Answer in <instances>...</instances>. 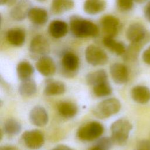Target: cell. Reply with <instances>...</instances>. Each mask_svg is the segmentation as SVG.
Here are the masks:
<instances>
[{"label": "cell", "mask_w": 150, "mask_h": 150, "mask_svg": "<svg viewBox=\"0 0 150 150\" xmlns=\"http://www.w3.org/2000/svg\"><path fill=\"white\" fill-rule=\"evenodd\" d=\"M69 23L70 31L75 37L95 38L99 35V29L97 25L77 15L71 16Z\"/></svg>", "instance_id": "obj_1"}, {"label": "cell", "mask_w": 150, "mask_h": 150, "mask_svg": "<svg viewBox=\"0 0 150 150\" xmlns=\"http://www.w3.org/2000/svg\"><path fill=\"white\" fill-rule=\"evenodd\" d=\"M132 129V124L126 118H122L115 121L110 127V137L113 144L118 145H125Z\"/></svg>", "instance_id": "obj_2"}, {"label": "cell", "mask_w": 150, "mask_h": 150, "mask_svg": "<svg viewBox=\"0 0 150 150\" xmlns=\"http://www.w3.org/2000/svg\"><path fill=\"white\" fill-rule=\"evenodd\" d=\"M120 101L115 98L105 99L98 103L94 108V115L98 118H107L118 113L121 109Z\"/></svg>", "instance_id": "obj_3"}, {"label": "cell", "mask_w": 150, "mask_h": 150, "mask_svg": "<svg viewBox=\"0 0 150 150\" xmlns=\"http://www.w3.org/2000/svg\"><path fill=\"white\" fill-rule=\"evenodd\" d=\"M104 132L103 125L97 121H91L80 127L77 132V137L83 141H93L99 138Z\"/></svg>", "instance_id": "obj_4"}, {"label": "cell", "mask_w": 150, "mask_h": 150, "mask_svg": "<svg viewBox=\"0 0 150 150\" xmlns=\"http://www.w3.org/2000/svg\"><path fill=\"white\" fill-rule=\"evenodd\" d=\"M85 58L90 64L97 66L105 65L108 61L105 52L95 45H88L85 50Z\"/></svg>", "instance_id": "obj_5"}, {"label": "cell", "mask_w": 150, "mask_h": 150, "mask_svg": "<svg viewBox=\"0 0 150 150\" xmlns=\"http://www.w3.org/2000/svg\"><path fill=\"white\" fill-rule=\"evenodd\" d=\"M80 64L78 56L74 53H65L61 59L62 72L65 76L73 77L77 72Z\"/></svg>", "instance_id": "obj_6"}, {"label": "cell", "mask_w": 150, "mask_h": 150, "mask_svg": "<svg viewBox=\"0 0 150 150\" xmlns=\"http://www.w3.org/2000/svg\"><path fill=\"white\" fill-rule=\"evenodd\" d=\"M22 139L25 145L32 149L40 148L45 142L43 134L38 129L25 131L22 135Z\"/></svg>", "instance_id": "obj_7"}, {"label": "cell", "mask_w": 150, "mask_h": 150, "mask_svg": "<svg viewBox=\"0 0 150 150\" xmlns=\"http://www.w3.org/2000/svg\"><path fill=\"white\" fill-rule=\"evenodd\" d=\"M49 51V43L44 36L38 35L32 39L29 45V52L32 56L40 57L46 55Z\"/></svg>", "instance_id": "obj_8"}, {"label": "cell", "mask_w": 150, "mask_h": 150, "mask_svg": "<svg viewBox=\"0 0 150 150\" xmlns=\"http://www.w3.org/2000/svg\"><path fill=\"white\" fill-rule=\"evenodd\" d=\"M126 37L131 43L140 42L150 40L145 28L139 23L131 24L127 29Z\"/></svg>", "instance_id": "obj_9"}, {"label": "cell", "mask_w": 150, "mask_h": 150, "mask_svg": "<svg viewBox=\"0 0 150 150\" xmlns=\"http://www.w3.org/2000/svg\"><path fill=\"white\" fill-rule=\"evenodd\" d=\"M110 72L113 81L118 84L126 83L129 78L128 67L121 63H114L110 67Z\"/></svg>", "instance_id": "obj_10"}, {"label": "cell", "mask_w": 150, "mask_h": 150, "mask_svg": "<svg viewBox=\"0 0 150 150\" xmlns=\"http://www.w3.org/2000/svg\"><path fill=\"white\" fill-rule=\"evenodd\" d=\"M32 8L30 0H18L10 11V16L16 21H22L28 17V13Z\"/></svg>", "instance_id": "obj_11"}, {"label": "cell", "mask_w": 150, "mask_h": 150, "mask_svg": "<svg viewBox=\"0 0 150 150\" xmlns=\"http://www.w3.org/2000/svg\"><path fill=\"white\" fill-rule=\"evenodd\" d=\"M30 122L34 125L42 127L45 126L49 121V116L46 109L40 105L35 106L29 114Z\"/></svg>", "instance_id": "obj_12"}, {"label": "cell", "mask_w": 150, "mask_h": 150, "mask_svg": "<svg viewBox=\"0 0 150 150\" xmlns=\"http://www.w3.org/2000/svg\"><path fill=\"white\" fill-rule=\"evenodd\" d=\"M36 68L42 75L46 77L53 76L56 70L54 60L47 55L43 56L38 59L36 63Z\"/></svg>", "instance_id": "obj_13"}, {"label": "cell", "mask_w": 150, "mask_h": 150, "mask_svg": "<svg viewBox=\"0 0 150 150\" xmlns=\"http://www.w3.org/2000/svg\"><path fill=\"white\" fill-rule=\"evenodd\" d=\"M100 23L102 29L106 36L114 37L117 35L120 21L117 17L111 15H105L101 18Z\"/></svg>", "instance_id": "obj_14"}, {"label": "cell", "mask_w": 150, "mask_h": 150, "mask_svg": "<svg viewBox=\"0 0 150 150\" xmlns=\"http://www.w3.org/2000/svg\"><path fill=\"white\" fill-rule=\"evenodd\" d=\"M68 25L62 20H53L50 22L48 26L49 34L55 39H60L65 36L68 32Z\"/></svg>", "instance_id": "obj_15"}, {"label": "cell", "mask_w": 150, "mask_h": 150, "mask_svg": "<svg viewBox=\"0 0 150 150\" xmlns=\"http://www.w3.org/2000/svg\"><path fill=\"white\" fill-rule=\"evenodd\" d=\"M131 97L135 102L145 104L150 101V89L145 86H135L131 90Z\"/></svg>", "instance_id": "obj_16"}, {"label": "cell", "mask_w": 150, "mask_h": 150, "mask_svg": "<svg viewBox=\"0 0 150 150\" xmlns=\"http://www.w3.org/2000/svg\"><path fill=\"white\" fill-rule=\"evenodd\" d=\"M29 21L37 25H43L48 21L49 15L46 10L39 7L32 8L28 15Z\"/></svg>", "instance_id": "obj_17"}, {"label": "cell", "mask_w": 150, "mask_h": 150, "mask_svg": "<svg viewBox=\"0 0 150 150\" xmlns=\"http://www.w3.org/2000/svg\"><path fill=\"white\" fill-rule=\"evenodd\" d=\"M6 38L11 45L21 46L25 43L26 35L23 29L20 28H13L7 31Z\"/></svg>", "instance_id": "obj_18"}, {"label": "cell", "mask_w": 150, "mask_h": 150, "mask_svg": "<svg viewBox=\"0 0 150 150\" xmlns=\"http://www.w3.org/2000/svg\"><path fill=\"white\" fill-rule=\"evenodd\" d=\"M107 6L105 0H86L83 5L84 11L91 15L103 12Z\"/></svg>", "instance_id": "obj_19"}, {"label": "cell", "mask_w": 150, "mask_h": 150, "mask_svg": "<svg viewBox=\"0 0 150 150\" xmlns=\"http://www.w3.org/2000/svg\"><path fill=\"white\" fill-rule=\"evenodd\" d=\"M74 6L73 0H52L50 12L53 15H61L72 9Z\"/></svg>", "instance_id": "obj_20"}, {"label": "cell", "mask_w": 150, "mask_h": 150, "mask_svg": "<svg viewBox=\"0 0 150 150\" xmlns=\"http://www.w3.org/2000/svg\"><path fill=\"white\" fill-rule=\"evenodd\" d=\"M149 40H146L140 42L131 43L122 55L124 60L126 62H134L136 60L141 49Z\"/></svg>", "instance_id": "obj_21"}, {"label": "cell", "mask_w": 150, "mask_h": 150, "mask_svg": "<svg viewBox=\"0 0 150 150\" xmlns=\"http://www.w3.org/2000/svg\"><path fill=\"white\" fill-rule=\"evenodd\" d=\"M103 43L105 47L118 56L123 55L126 50L124 44L116 40L114 37L105 36L103 39Z\"/></svg>", "instance_id": "obj_22"}, {"label": "cell", "mask_w": 150, "mask_h": 150, "mask_svg": "<svg viewBox=\"0 0 150 150\" xmlns=\"http://www.w3.org/2000/svg\"><path fill=\"white\" fill-rule=\"evenodd\" d=\"M57 110L59 114L66 118L74 117L77 113V105L70 101H62L57 105Z\"/></svg>", "instance_id": "obj_23"}, {"label": "cell", "mask_w": 150, "mask_h": 150, "mask_svg": "<svg viewBox=\"0 0 150 150\" xmlns=\"http://www.w3.org/2000/svg\"><path fill=\"white\" fill-rule=\"evenodd\" d=\"M87 83L93 87L98 84L108 81L107 74L104 70L100 69L88 73L86 77Z\"/></svg>", "instance_id": "obj_24"}, {"label": "cell", "mask_w": 150, "mask_h": 150, "mask_svg": "<svg viewBox=\"0 0 150 150\" xmlns=\"http://www.w3.org/2000/svg\"><path fill=\"white\" fill-rule=\"evenodd\" d=\"M66 91L64 83L60 81H50L48 82L44 88V93L48 96H57L63 94Z\"/></svg>", "instance_id": "obj_25"}, {"label": "cell", "mask_w": 150, "mask_h": 150, "mask_svg": "<svg viewBox=\"0 0 150 150\" xmlns=\"http://www.w3.org/2000/svg\"><path fill=\"white\" fill-rule=\"evenodd\" d=\"M33 72V67L27 61H21L16 66V73L21 81L30 79Z\"/></svg>", "instance_id": "obj_26"}, {"label": "cell", "mask_w": 150, "mask_h": 150, "mask_svg": "<svg viewBox=\"0 0 150 150\" xmlns=\"http://www.w3.org/2000/svg\"><path fill=\"white\" fill-rule=\"evenodd\" d=\"M19 93L22 96L28 97L33 95L37 91V86L34 80L30 79L21 81L19 86Z\"/></svg>", "instance_id": "obj_27"}, {"label": "cell", "mask_w": 150, "mask_h": 150, "mask_svg": "<svg viewBox=\"0 0 150 150\" xmlns=\"http://www.w3.org/2000/svg\"><path fill=\"white\" fill-rule=\"evenodd\" d=\"M3 129L4 133L13 136L17 135L21 132L22 126L18 121L13 118H9L5 122Z\"/></svg>", "instance_id": "obj_28"}, {"label": "cell", "mask_w": 150, "mask_h": 150, "mask_svg": "<svg viewBox=\"0 0 150 150\" xmlns=\"http://www.w3.org/2000/svg\"><path fill=\"white\" fill-rule=\"evenodd\" d=\"M93 90L94 94L98 97L109 96L112 93V88L108 81L93 86Z\"/></svg>", "instance_id": "obj_29"}, {"label": "cell", "mask_w": 150, "mask_h": 150, "mask_svg": "<svg viewBox=\"0 0 150 150\" xmlns=\"http://www.w3.org/2000/svg\"><path fill=\"white\" fill-rule=\"evenodd\" d=\"M112 144L111 137H103L99 139L88 150H109Z\"/></svg>", "instance_id": "obj_30"}, {"label": "cell", "mask_w": 150, "mask_h": 150, "mask_svg": "<svg viewBox=\"0 0 150 150\" xmlns=\"http://www.w3.org/2000/svg\"><path fill=\"white\" fill-rule=\"evenodd\" d=\"M134 0H117V5L123 11L131 10L134 6Z\"/></svg>", "instance_id": "obj_31"}, {"label": "cell", "mask_w": 150, "mask_h": 150, "mask_svg": "<svg viewBox=\"0 0 150 150\" xmlns=\"http://www.w3.org/2000/svg\"><path fill=\"white\" fill-rule=\"evenodd\" d=\"M137 150H150V140L142 139L137 144Z\"/></svg>", "instance_id": "obj_32"}, {"label": "cell", "mask_w": 150, "mask_h": 150, "mask_svg": "<svg viewBox=\"0 0 150 150\" xmlns=\"http://www.w3.org/2000/svg\"><path fill=\"white\" fill-rule=\"evenodd\" d=\"M142 58L144 63L150 65V49L149 48L144 51Z\"/></svg>", "instance_id": "obj_33"}, {"label": "cell", "mask_w": 150, "mask_h": 150, "mask_svg": "<svg viewBox=\"0 0 150 150\" xmlns=\"http://www.w3.org/2000/svg\"><path fill=\"white\" fill-rule=\"evenodd\" d=\"M144 12L145 18L150 22V1L145 6Z\"/></svg>", "instance_id": "obj_34"}, {"label": "cell", "mask_w": 150, "mask_h": 150, "mask_svg": "<svg viewBox=\"0 0 150 150\" xmlns=\"http://www.w3.org/2000/svg\"><path fill=\"white\" fill-rule=\"evenodd\" d=\"M52 150H74L68 146L64 145H59L53 148Z\"/></svg>", "instance_id": "obj_35"}, {"label": "cell", "mask_w": 150, "mask_h": 150, "mask_svg": "<svg viewBox=\"0 0 150 150\" xmlns=\"http://www.w3.org/2000/svg\"><path fill=\"white\" fill-rule=\"evenodd\" d=\"M0 150H19V149L12 145H4L1 147Z\"/></svg>", "instance_id": "obj_36"}, {"label": "cell", "mask_w": 150, "mask_h": 150, "mask_svg": "<svg viewBox=\"0 0 150 150\" xmlns=\"http://www.w3.org/2000/svg\"><path fill=\"white\" fill-rule=\"evenodd\" d=\"M18 1V0H9L6 5L9 6H13L15 5L16 4Z\"/></svg>", "instance_id": "obj_37"}, {"label": "cell", "mask_w": 150, "mask_h": 150, "mask_svg": "<svg viewBox=\"0 0 150 150\" xmlns=\"http://www.w3.org/2000/svg\"><path fill=\"white\" fill-rule=\"evenodd\" d=\"M9 0H0V4L1 5H4L7 4Z\"/></svg>", "instance_id": "obj_38"}, {"label": "cell", "mask_w": 150, "mask_h": 150, "mask_svg": "<svg viewBox=\"0 0 150 150\" xmlns=\"http://www.w3.org/2000/svg\"><path fill=\"white\" fill-rule=\"evenodd\" d=\"M135 2H136L137 3H138V4H142V3H144L145 2L147 1L148 0H134Z\"/></svg>", "instance_id": "obj_39"}, {"label": "cell", "mask_w": 150, "mask_h": 150, "mask_svg": "<svg viewBox=\"0 0 150 150\" xmlns=\"http://www.w3.org/2000/svg\"><path fill=\"white\" fill-rule=\"evenodd\" d=\"M36 1H40V2H42V1H45L46 0H36Z\"/></svg>", "instance_id": "obj_40"}, {"label": "cell", "mask_w": 150, "mask_h": 150, "mask_svg": "<svg viewBox=\"0 0 150 150\" xmlns=\"http://www.w3.org/2000/svg\"><path fill=\"white\" fill-rule=\"evenodd\" d=\"M149 49H150V47H149Z\"/></svg>", "instance_id": "obj_41"}]
</instances>
